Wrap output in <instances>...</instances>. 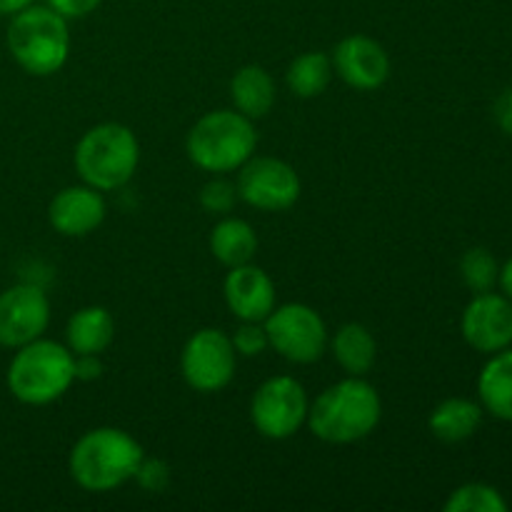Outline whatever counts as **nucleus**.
Masks as SVG:
<instances>
[{
    "label": "nucleus",
    "mask_w": 512,
    "mask_h": 512,
    "mask_svg": "<svg viewBox=\"0 0 512 512\" xmlns=\"http://www.w3.org/2000/svg\"><path fill=\"white\" fill-rule=\"evenodd\" d=\"M383 418V400L378 390L363 378L348 375L340 383L330 385L308 408L313 435L330 445H350L368 438Z\"/></svg>",
    "instance_id": "nucleus-1"
},
{
    "label": "nucleus",
    "mask_w": 512,
    "mask_h": 512,
    "mask_svg": "<svg viewBox=\"0 0 512 512\" xmlns=\"http://www.w3.org/2000/svg\"><path fill=\"white\" fill-rule=\"evenodd\" d=\"M145 453L138 440L120 428H95L80 435L68 458L70 478L88 493H110L135 480Z\"/></svg>",
    "instance_id": "nucleus-2"
},
{
    "label": "nucleus",
    "mask_w": 512,
    "mask_h": 512,
    "mask_svg": "<svg viewBox=\"0 0 512 512\" xmlns=\"http://www.w3.org/2000/svg\"><path fill=\"white\" fill-rule=\"evenodd\" d=\"M75 383V355L55 340L20 345L8 368V390L23 405H50Z\"/></svg>",
    "instance_id": "nucleus-3"
},
{
    "label": "nucleus",
    "mask_w": 512,
    "mask_h": 512,
    "mask_svg": "<svg viewBox=\"0 0 512 512\" xmlns=\"http://www.w3.org/2000/svg\"><path fill=\"white\" fill-rule=\"evenodd\" d=\"M8 50L30 75L58 73L70 53L68 20L50 5H28L8 25Z\"/></svg>",
    "instance_id": "nucleus-4"
},
{
    "label": "nucleus",
    "mask_w": 512,
    "mask_h": 512,
    "mask_svg": "<svg viewBox=\"0 0 512 512\" xmlns=\"http://www.w3.org/2000/svg\"><path fill=\"white\" fill-rule=\"evenodd\" d=\"M75 170L85 185L118 190L135 175L140 163V143L128 125L100 123L85 130L75 145Z\"/></svg>",
    "instance_id": "nucleus-5"
},
{
    "label": "nucleus",
    "mask_w": 512,
    "mask_h": 512,
    "mask_svg": "<svg viewBox=\"0 0 512 512\" xmlns=\"http://www.w3.org/2000/svg\"><path fill=\"white\" fill-rule=\"evenodd\" d=\"M258 145L253 120L238 110L205 113L185 138L188 158L208 173H230L248 163Z\"/></svg>",
    "instance_id": "nucleus-6"
},
{
    "label": "nucleus",
    "mask_w": 512,
    "mask_h": 512,
    "mask_svg": "<svg viewBox=\"0 0 512 512\" xmlns=\"http://www.w3.org/2000/svg\"><path fill=\"white\" fill-rule=\"evenodd\" d=\"M268 343L280 358L298 365H310L323 358L328 348V328L315 308L305 303H288L273 308L263 320Z\"/></svg>",
    "instance_id": "nucleus-7"
},
{
    "label": "nucleus",
    "mask_w": 512,
    "mask_h": 512,
    "mask_svg": "<svg viewBox=\"0 0 512 512\" xmlns=\"http://www.w3.org/2000/svg\"><path fill=\"white\" fill-rule=\"evenodd\" d=\"M308 395L290 375L270 378L255 390L250 403V420L255 430L268 440H288L308 420Z\"/></svg>",
    "instance_id": "nucleus-8"
},
{
    "label": "nucleus",
    "mask_w": 512,
    "mask_h": 512,
    "mask_svg": "<svg viewBox=\"0 0 512 512\" xmlns=\"http://www.w3.org/2000/svg\"><path fill=\"white\" fill-rule=\"evenodd\" d=\"M238 368L233 340L218 328H203L190 335L180 353V373L195 393H220L228 388Z\"/></svg>",
    "instance_id": "nucleus-9"
},
{
    "label": "nucleus",
    "mask_w": 512,
    "mask_h": 512,
    "mask_svg": "<svg viewBox=\"0 0 512 512\" xmlns=\"http://www.w3.org/2000/svg\"><path fill=\"white\" fill-rule=\"evenodd\" d=\"M238 198L265 213H280L298 203L300 178L295 168L278 158H250L240 165Z\"/></svg>",
    "instance_id": "nucleus-10"
},
{
    "label": "nucleus",
    "mask_w": 512,
    "mask_h": 512,
    "mask_svg": "<svg viewBox=\"0 0 512 512\" xmlns=\"http://www.w3.org/2000/svg\"><path fill=\"white\" fill-rule=\"evenodd\" d=\"M50 303L38 285L20 283L0 293V348H20L43 338Z\"/></svg>",
    "instance_id": "nucleus-11"
},
{
    "label": "nucleus",
    "mask_w": 512,
    "mask_h": 512,
    "mask_svg": "<svg viewBox=\"0 0 512 512\" xmlns=\"http://www.w3.org/2000/svg\"><path fill=\"white\" fill-rule=\"evenodd\" d=\"M460 330L478 353H500L512 343V300L508 295L478 293L465 308Z\"/></svg>",
    "instance_id": "nucleus-12"
},
{
    "label": "nucleus",
    "mask_w": 512,
    "mask_h": 512,
    "mask_svg": "<svg viewBox=\"0 0 512 512\" xmlns=\"http://www.w3.org/2000/svg\"><path fill=\"white\" fill-rule=\"evenodd\" d=\"M333 70L355 90H378L390 75V58L378 40L348 35L335 45Z\"/></svg>",
    "instance_id": "nucleus-13"
},
{
    "label": "nucleus",
    "mask_w": 512,
    "mask_h": 512,
    "mask_svg": "<svg viewBox=\"0 0 512 512\" xmlns=\"http://www.w3.org/2000/svg\"><path fill=\"white\" fill-rule=\"evenodd\" d=\"M223 295L230 313L240 323H263L275 308V283L263 268L253 263L230 268L223 283Z\"/></svg>",
    "instance_id": "nucleus-14"
},
{
    "label": "nucleus",
    "mask_w": 512,
    "mask_h": 512,
    "mask_svg": "<svg viewBox=\"0 0 512 512\" xmlns=\"http://www.w3.org/2000/svg\"><path fill=\"white\" fill-rule=\"evenodd\" d=\"M48 220L65 238H83V235L98 230L105 220L103 195L90 185L63 188L50 200Z\"/></svg>",
    "instance_id": "nucleus-15"
},
{
    "label": "nucleus",
    "mask_w": 512,
    "mask_h": 512,
    "mask_svg": "<svg viewBox=\"0 0 512 512\" xmlns=\"http://www.w3.org/2000/svg\"><path fill=\"white\" fill-rule=\"evenodd\" d=\"M65 340L73 355H100L115 340V320L100 305H88L70 315Z\"/></svg>",
    "instance_id": "nucleus-16"
},
{
    "label": "nucleus",
    "mask_w": 512,
    "mask_h": 512,
    "mask_svg": "<svg viewBox=\"0 0 512 512\" xmlns=\"http://www.w3.org/2000/svg\"><path fill=\"white\" fill-rule=\"evenodd\" d=\"M478 395L493 418L512 423V350H500L485 363L478 378Z\"/></svg>",
    "instance_id": "nucleus-17"
},
{
    "label": "nucleus",
    "mask_w": 512,
    "mask_h": 512,
    "mask_svg": "<svg viewBox=\"0 0 512 512\" xmlns=\"http://www.w3.org/2000/svg\"><path fill=\"white\" fill-rule=\"evenodd\" d=\"M230 98H233L238 113L250 120H260L275 105V83L265 68L245 65L230 80Z\"/></svg>",
    "instance_id": "nucleus-18"
},
{
    "label": "nucleus",
    "mask_w": 512,
    "mask_h": 512,
    "mask_svg": "<svg viewBox=\"0 0 512 512\" xmlns=\"http://www.w3.org/2000/svg\"><path fill=\"white\" fill-rule=\"evenodd\" d=\"M483 423V405L468 398H448L430 413L428 428L443 443H463L473 438Z\"/></svg>",
    "instance_id": "nucleus-19"
},
{
    "label": "nucleus",
    "mask_w": 512,
    "mask_h": 512,
    "mask_svg": "<svg viewBox=\"0 0 512 512\" xmlns=\"http://www.w3.org/2000/svg\"><path fill=\"white\" fill-rule=\"evenodd\" d=\"M258 250V235L253 225L240 218H223L210 230V253L225 268L253 263Z\"/></svg>",
    "instance_id": "nucleus-20"
},
{
    "label": "nucleus",
    "mask_w": 512,
    "mask_h": 512,
    "mask_svg": "<svg viewBox=\"0 0 512 512\" xmlns=\"http://www.w3.org/2000/svg\"><path fill=\"white\" fill-rule=\"evenodd\" d=\"M330 350H333V358L338 360L340 368L355 378H363L375 365V355H378L373 333L360 323L343 325L330 340Z\"/></svg>",
    "instance_id": "nucleus-21"
},
{
    "label": "nucleus",
    "mask_w": 512,
    "mask_h": 512,
    "mask_svg": "<svg viewBox=\"0 0 512 512\" xmlns=\"http://www.w3.org/2000/svg\"><path fill=\"white\" fill-rule=\"evenodd\" d=\"M285 80H288V88L298 98H318V95H323L328 90L330 80H333V58L325 53H318V50L298 55L290 63Z\"/></svg>",
    "instance_id": "nucleus-22"
},
{
    "label": "nucleus",
    "mask_w": 512,
    "mask_h": 512,
    "mask_svg": "<svg viewBox=\"0 0 512 512\" xmlns=\"http://www.w3.org/2000/svg\"><path fill=\"white\" fill-rule=\"evenodd\" d=\"M508 503L498 488L485 483H468L453 490L445 503V512H505Z\"/></svg>",
    "instance_id": "nucleus-23"
},
{
    "label": "nucleus",
    "mask_w": 512,
    "mask_h": 512,
    "mask_svg": "<svg viewBox=\"0 0 512 512\" xmlns=\"http://www.w3.org/2000/svg\"><path fill=\"white\" fill-rule=\"evenodd\" d=\"M460 275L475 295L490 293L500 278L498 260L493 258L488 248H470L460 260Z\"/></svg>",
    "instance_id": "nucleus-24"
},
{
    "label": "nucleus",
    "mask_w": 512,
    "mask_h": 512,
    "mask_svg": "<svg viewBox=\"0 0 512 512\" xmlns=\"http://www.w3.org/2000/svg\"><path fill=\"white\" fill-rule=\"evenodd\" d=\"M235 200H238V188H235V183H230V180L213 178L210 183L203 185V190H200V205L213 215L230 213Z\"/></svg>",
    "instance_id": "nucleus-25"
},
{
    "label": "nucleus",
    "mask_w": 512,
    "mask_h": 512,
    "mask_svg": "<svg viewBox=\"0 0 512 512\" xmlns=\"http://www.w3.org/2000/svg\"><path fill=\"white\" fill-rule=\"evenodd\" d=\"M230 340H233L235 353L243 355V358H255V355L265 353V350L270 348L268 333H265V325L248 323V320H243V325L235 330V335Z\"/></svg>",
    "instance_id": "nucleus-26"
},
{
    "label": "nucleus",
    "mask_w": 512,
    "mask_h": 512,
    "mask_svg": "<svg viewBox=\"0 0 512 512\" xmlns=\"http://www.w3.org/2000/svg\"><path fill=\"white\" fill-rule=\"evenodd\" d=\"M135 480L140 483V488H145L148 493H163L170 483V468L163 460H145L140 463Z\"/></svg>",
    "instance_id": "nucleus-27"
},
{
    "label": "nucleus",
    "mask_w": 512,
    "mask_h": 512,
    "mask_svg": "<svg viewBox=\"0 0 512 512\" xmlns=\"http://www.w3.org/2000/svg\"><path fill=\"white\" fill-rule=\"evenodd\" d=\"M103 3V0H48L50 8L55 10V13L63 15L65 20H78V18H85V15L95 13V8Z\"/></svg>",
    "instance_id": "nucleus-28"
},
{
    "label": "nucleus",
    "mask_w": 512,
    "mask_h": 512,
    "mask_svg": "<svg viewBox=\"0 0 512 512\" xmlns=\"http://www.w3.org/2000/svg\"><path fill=\"white\" fill-rule=\"evenodd\" d=\"M103 375V363L100 355H75V380L83 383H93Z\"/></svg>",
    "instance_id": "nucleus-29"
},
{
    "label": "nucleus",
    "mask_w": 512,
    "mask_h": 512,
    "mask_svg": "<svg viewBox=\"0 0 512 512\" xmlns=\"http://www.w3.org/2000/svg\"><path fill=\"white\" fill-rule=\"evenodd\" d=\"M495 120L512 138V88L505 90L498 98V103H495Z\"/></svg>",
    "instance_id": "nucleus-30"
},
{
    "label": "nucleus",
    "mask_w": 512,
    "mask_h": 512,
    "mask_svg": "<svg viewBox=\"0 0 512 512\" xmlns=\"http://www.w3.org/2000/svg\"><path fill=\"white\" fill-rule=\"evenodd\" d=\"M28 5H33V0H0V15H15Z\"/></svg>",
    "instance_id": "nucleus-31"
},
{
    "label": "nucleus",
    "mask_w": 512,
    "mask_h": 512,
    "mask_svg": "<svg viewBox=\"0 0 512 512\" xmlns=\"http://www.w3.org/2000/svg\"><path fill=\"white\" fill-rule=\"evenodd\" d=\"M498 283L503 285L505 295H508V298L512 300V258L508 260V263H505V268L500 270V278H498Z\"/></svg>",
    "instance_id": "nucleus-32"
}]
</instances>
